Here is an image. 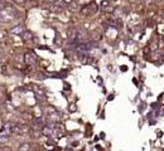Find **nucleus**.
<instances>
[{"mask_svg":"<svg viewBox=\"0 0 164 151\" xmlns=\"http://www.w3.org/2000/svg\"><path fill=\"white\" fill-rule=\"evenodd\" d=\"M7 4H5V2H4V0H0V10H2L4 7H5Z\"/></svg>","mask_w":164,"mask_h":151,"instance_id":"1a4fd4ad","label":"nucleus"},{"mask_svg":"<svg viewBox=\"0 0 164 151\" xmlns=\"http://www.w3.org/2000/svg\"><path fill=\"white\" fill-rule=\"evenodd\" d=\"M24 60H25V63H27L28 65H34V64L37 63L38 58H37V55H36L33 52H27V53L24 54Z\"/></svg>","mask_w":164,"mask_h":151,"instance_id":"f03ea898","label":"nucleus"},{"mask_svg":"<svg viewBox=\"0 0 164 151\" xmlns=\"http://www.w3.org/2000/svg\"><path fill=\"white\" fill-rule=\"evenodd\" d=\"M77 29L74 28V27H71V28H68V30H67V38H68V40L72 43L73 40H74V38H76V35H77Z\"/></svg>","mask_w":164,"mask_h":151,"instance_id":"39448f33","label":"nucleus"},{"mask_svg":"<svg viewBox=\"0 0 164 151\" xmlns=\"http://www.w3.org/2000/svg\"><path fill=\"white\" fill-rule=\"evenodd\" d=\"M24 30H25V27L23 24H18V25H15L10 29V33L14 34V35H22Z\"/></svg>","mask_w":164,"mask_h":151,"instance_id":"20e7f679","label":"nucleus"},{"mask_svg":"<svg viewBox=\"0 0 164 151\" xmlns=\"http://www.w3.org/2000/svg\"><path fill=\"white\" fill-rule=\"evenodd\" d=\"M48 2H51V3H54V2H56V0H48Z\"/></svg>","mask_w":164,"mask_h":151,"instance_id":"9b49d317","label":"nucleus"},{"mask_svg":"<svg viewBox=\"0 0 164 151\" xmlns=\"http://www.w3.org/2000/svg\"><path fill=\"white\" fill-rule=\"evenodd\" d=\"M20 37L23 38V40H24V42H30V40H33V38H34L33 33H32L30 30H27V29L23 32V34H22Z\"/></svg>","mask_w":164,"mask_h":151,"instance_id":"423d86ee","label":"nucleus"},{"mask_svg":"<svg viewBox=\"0 0 164 151\" xmlns=\"http://www.w3.org/2000/svg\"><path fill=\"white\" fill-rule=\"evenodd\" d=\"M14 3H15L17 5H20V7H22V5H24V4L27 3V0H14Z\"/></svg>","mask_w":164,"mask_h":151,"instance_id":"6e6552de","label":"nucleus"},{"mask_svg":"<svg viewBox=\"0 0 164 151\" xmlns=\"http://www.w3.org/2000/svg\"><path fill=\"white\" fill-rule=\"evenodd\" d=\"M2 53H3V49H2V48H0V55H2Z\"/></svg>","mask_w":164,"mask_h":151,"instance_id":"f8f14e48","label":"nucleus"},{"mask_svg":"<svg viewBox=\"0 0 164 151\" xmlns=\"http://www.w3.org/2000/svg\"><path fill=\"white\" fill-rule=\"evenodd\" d=\"M96 12H97V7H96L95 3H90V4H87L86 7L82 8V13L86 14V15H92V14H95Z\"/></svg>","mask_w":164,"mask_h":151,"instance_id":"7ed1b4c3","label":"nucleus"},{"mask_svg":"<svg viewBox=\"0 0 164 151\" xmlns=\"http://www.w3.org/2000/svg\"><path fill=\"white\" fill-rule=\"evenodd\" d=\"M18 148H19V150H30V148H32V145H30L29 142H24V143L19 145Z\"/></svg>","mask_w":164,"mask_h":151,"instance_id":"0eeeda50","label":"nucleus"},{"mask_svg":"<svg viewBox=\"0 0 164 151\" xmlns=\"http://www.w3.org/2000/svg\"><path fill=\"white\" fill-rule=\"evenodd\" d=\"M63 2H64L66 4H71V3H72V0H63Z\"/></svg>","mask_w":164,"mask_h":151,"instance_id":"9d476101","label":"nucleus"},{"mask_svg":"<svg viewBox=\"0 0 164 151\" xmlns=\"http://www.w3.org/2000/svg\"><path fill=\"white\" fill-rule=\"evenodd\" d=\"M18 17V12L15 8L10 5H5L2 10H0V22L2 23H10Z\"/></svg>","mask_w":164,"mask_h":151,"instance_id":"f257e3e1","label":"nucleus"}]
</instances>
